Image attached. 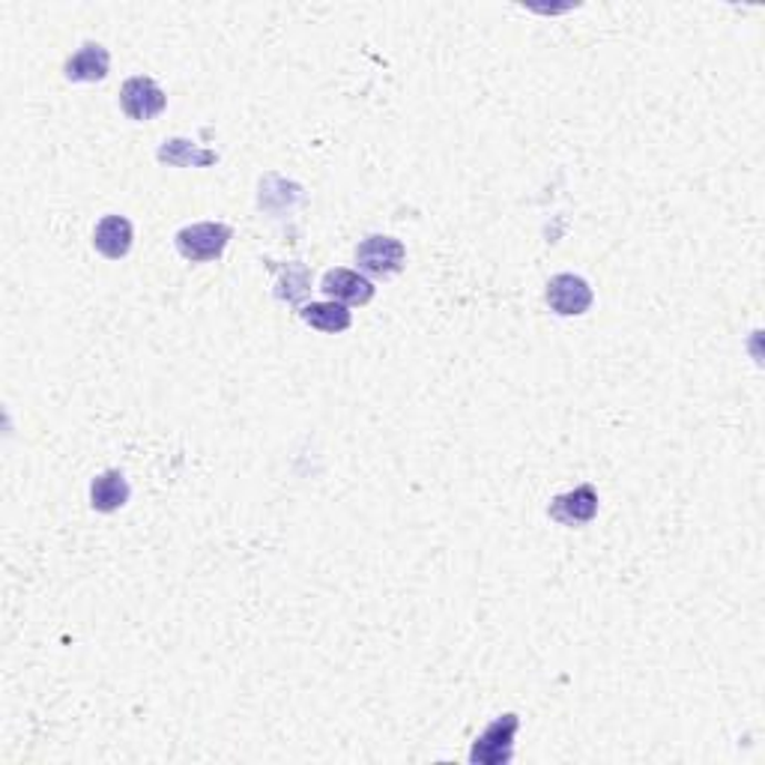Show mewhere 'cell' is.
Instances as JSON below:
<instances>
[{
    "label": "cell",
    "instance_id": "7",
    "mask_svg": "<svg viewBox=\"0 0 765 765\" xmlns=\"http://www.w3.org/2000/svg\"><path fill=\"white\" fill-rule=\"evenodd\" d=\"M320 290H324L333 303L341 305H365L374 299V285L365 275L354 273V269H329L320 278Z\"/></svg>",
    "mask_w": 765,
    "mask_h": 765
},
{
    "label": "cell",
    "instance_id": "3",
    "mask_svg": "<svg viewBox=\"0 0 765 765\" xmlns=\"http://www.w3.org/2000/svg\"><path fill=\"white\" fill-rule=\"evenodd\" d=\"M120 109H123V114L129 120L147 123V120L159 118L167 109V96L165 90L159 88L153 79H147V75H132L120 88Z\"/></svg>",
    "mask_w": 765,
    "mask_h": 765
},
{
    "label": "cell",
    "instance_id": "9",
    "mask_svg": "<svg viewBox=\"0 0 765 765\" xmlns=\"http://www.w3.org/2000/svg\"><path fill=\"white\" fill-rule=\"evenodd\" d=\"M132 243H135V231H132V222L126 216L99 218L96 231H93V248L99 255L109 257V261H120L132 252Z\"/></svg>",
    "mask_w": 765,
    "mask_h": 765
},
{
    "label": "cell",
    "instance_id": "11",
    "mask_svg": "<svg viewBox=\"0 0 765 765\" xmlns=\"http://www.w3.org/2000/svg\"><path fill=\"white\" fill-rule=\"evenodd\" d=\"M156 159L162 165L171 167H210L218 162V153L216 150L197 147L186 137H167V141H162Z\"/></svg>",
    "mask_w": 765,
    "mask_h": 765
},
{
    "label": "cell",
    "instance_id": "8",
    "mask_svg": "<svg viewBox=\"0 0 765 765\" xmlns=\"http://www.w3.org/2000/svg\"><path fill=\"white\" fill-rule=\"evenodd\" d=\"M111 69V54L105 45H99V42H84L72 58L67 60V67H63V75H67V81H72V84H96V81H102L105 75H109Z\"/></svg>",
    "mask_w": 765,
    "mask_h": 765
},
{
    "label": "cell",
    "instance_id": "10",
    "mask_svg": "<svg viewBox=\"0 0 765 765\" xmlns=\"http://www.w3.org/2000/svg\"><path fill=\"white\" fill-rule=\"evenodd\" d=\"M129 497H132V488L120 470H105L90 484V506L102 514L120 511L129 502Z\"/></svg>",
    "mask_w": 765,
    "mask_h": 765
},
{
    "label": "cell",
    "instance_id": "13",
    "mask_svg": "<svg viewBox=\"0 0 765 765\" xmlns=\"http://www.w3.org/2000/svg\"><path fill=\"white\" fill-rule=\"evenodd\" d=\"M308 294H312V273H308V266L299 264V261H290V264L282 266V273L275 278V296L282 303L299 305Z\"/></svg>",
    "mask_w": 765,
    "mask_h": 765
},
{
    "label": "cell",
    "instance_id": "4",
    "mask_svg": "<svg viewBox=\"0 0 765 765\" xmlns=\"http://www.w3.org/2000/svg\"><path fill=\"white\" fill-rule=\"evenodd\" d=\"M544 299H548L550 312L560 317H580L586 315L592 308V287H589L586 278H580L574 273H560L553 275L548 282V290H544Z\"/></svg>",
    "mask_w": 765,
    "mask_h": 765
},
{
    "label": "cell",
    "instance_id": "2",
    "mask_svg": "<svg viewBox=\"0 0 765 765\" xmlns=\"http://www.w3.org/2000/svg\"><path fill=\"white\" fill-rule=\"evenodd\" d=\"M520 717L514 712H506L493 724L484 726L476 742H472L470 763L476 765H506L514 756V736H518Z\"/></svg>",
    "mask_w": 765,
    "mask_h": 765
},
{
    "label": "cell",
    "instance_id": "6",
    "mask_svg": "<svg viewBox=\"0 0 765 765\" xmlns=\"http://www.w3.org/2000/svg\"><path fill=\"white\" fill-rule=\"evenodd\" d=\"M550 520H557L560 527H583L599 514V493L592 484H580L574 491L553 497L548 509Z\"/></svg>",
    "mask_w": 765,
    "mask_h": 765
},
{
    "label": "cell",
    "instance_id": "12",
    "mask_svg": "<svg viewBox=\"0 0 765 765\" xmlns=\"http://www.w3.org/2000/svg\"><path fill=\"white\" fill-rule=\"evenodd\" d=\"M299 317H303L312 329H320V333L326 335H338L344 333V329H350V324H354L350 312H347L341 303H333V299H329V303L303 305V308H299Z\"/></svg>",
    "mask_w": 765,
    "mask_h": 765
},
{
    "label": "cell",
    "instance_id": "5",
    "mask_svg": "<svg viewBox=\"0 0 765 765\" xmlns=\"http://www.w3.org/2000/svg\"><path fill=\"white\" fill-rule=\"evenodd\" d=\"M404 261H407V248L395 236L374 234L356 246V264H359V269L371 275L401 273Z\"/></svg>",
    "mask_w": 765,
    "mask_h": 765
},
{
    "label": "cell",
    "instance_id": "1",
    "mask_svg": "<svg viewBox=\"0 0 765 765\" xmlns=\"http://www.w3.org/2000/svg\"><path fill=\"white\" fill-rule=\"evenodd\" d=\"M231 239H234V231L225 222H197V225H186L183 231H177L174 246L192 264H210V261L222 257Z\"/></svg>",
    "mask_w": 765,
    "mask_h": 765
}]
</instances>
